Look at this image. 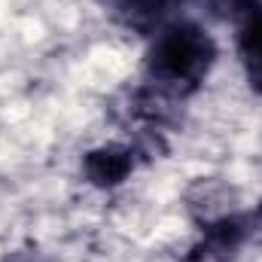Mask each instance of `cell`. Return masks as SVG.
Segmentation results:
<instances>
[{"label": "cell", "mask_w": 262, "mask_h": 262, "mask_svg": "<svg viewBox=\"0 0 262 262\" xmlns=\"http://www.w3.org/2000/svg\"><path fill=\"white\" fill-rule=\"evenodd\" d=\"M216 61L213 37L186 18L159 25L152 34V46L146 52V76L159 89L192 92L198 89Z\"/></svg>", "instance_id": "1"}, {"label": "cell", "mask_w": 262, "mask_h": 262, "mask_svg": "<svg viewBox=\"0 0 262 262\" xmlns=\"http://www.w3.org/2000/svg\"><path fill=\"white\" fill-rule=\"evenodd\" d=\"M235 49L247 82L262 95V3L250 0L235 28Z\"/></svg>", "instance_id": "2"}, {"label": "cell", "mask_w": 262, "mask_h": 262, "mask_svg": "<svg viewBox=\"0 0 262 262\" xmlns=\"http://www.w3.org/2000/svg\"><path fill=\"white\" fill-rule=\"evenodd\" d=\"M85 171L95 183H119L125 174L131 171V159L128 149H116V146H107V149H98V152H89V162H85Z\"/></svg>", "instance_id": "3"}]
</instances>
